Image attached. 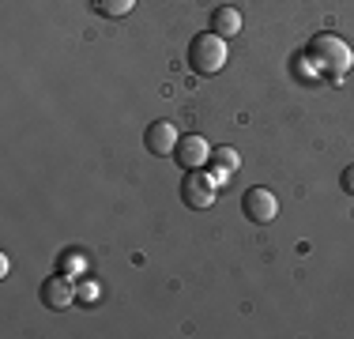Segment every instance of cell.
Wrapping results in <instances>:
<instances>
[{
  "instance_id": "3",
  "label": "cell",
  "mask_w": 354,
  "mask_h": 339,
  "mask_svg": "<svg viewBox=\"0 0 354 339\" xmlns=\"http://www.w3.org/2000/svg\"><path fill=\"white\" fill-rule=\"evenodd\" d=\"M215 192H218V185H215L212 174H204V170H189V174H185V181H181V200H185V208L207 211V208L215 203Z\"/></svg>"
},
{
  "instance_id": "2",
  "label": "cell",
  "mask_w": 354,
  "mask_h": 339,
  "mask_svg": "<svg viewBox=\"0 0 354 339\" xmlns=\"http://www.w3.org/2000/svg\"><path fill=\"white\" fill-rule=\"evenodd\" d=\"M189 64H192V72H196V75L223 72V64H226V38H218L215 30L196 34L192 46H189Z\"/></svg>"
},
{
  "instance_id": "6",
  "label": "cell",
  "mask_w": 354,
  "mask_h": 339,
  "mask_svg": "<svg viewBox=\"0 0 354 339\" xmlns=\"http://www.w3.org/2000/svg\"><path fill=\"white\" fill-rule=\"evenodd\" d=\"M143 143H147L151 155L166 158V155H174V151H177L181 136H177L174 121H151V125H147V132H143Z\"/></svg>"
},
{
  "instance_id": "1",
  "label": "cell",
  "mask_w": 354,
  "mask_h": 339,
  "mask_svg": "<svg viewBox=\"0 0 354 339\" xmlns=\"http://www.w3.org/2000/svg\"><path fill=\"white\" fill-rule=\"evenodd\" d=\"M309 61H313V68H320L324 75L339 80V75L354 64V53H351L347 42L335 38V34H317V38L309 42Z\"/></svg>"
},
{
  "instance_id": "4",
  "label": "cell",
  "mask_w": 354,
  "mask_h": 339,
  "mask_svg": "<svg viewBox=\"0 0 354 339\" xmlns=\"http://www.w3.org/2000/svg\"><path fill=\"white\" fill-rule=\"evenodd\" d=\"M241 211L249 215V223H272L275 215H279V200H275L272 189H264V185H257V189L245 192V200H241Z\"/></svg>"
},
{
  "instance_id": "11",
  "label": "cell",
  "mask_w": 354,
  "mask_h": 339,
  "mask_svg": "<svg viewBox=\"0 0 354 339\" xmlns=\"http://www.w3.org/2000/svg\"><path fill=\"white\" fill-rule=\"evenodd\" d=\"M343 189H347V192H354V166H347V170H343Z\"/></svg>"
},
{
  "instance_id": "7",
  "label": "cell",
  "mask_w": 354,
  "mask_h": 339,
  "mask_svg": "<svg viewBox=\"0 0 354 339\" xmlns=\"http://www.w3.org/2000/svg\"><path fill=\"white\" fill-rule=\"evenodd\" d=\"M238 170H241V155L234 147H215L212 151V177H215V185H226Z\"/></svg>"
},
{
  "instance_id": "10",
  "label": "cell",
  "mask_w": 354,
  "mask_h": 339,
  "mask_svg": "<svg viewBox=\"0 0 354 339\" xmlns=\"http://www.w3.org/2000/svg\"><path fill=\"white\" fill-rule=\"evenodd\" d=\"M91 8L98 15H106V19H121V15H129L136 8V0H91Z\"/></svg>"
},
{
  "instance_id": "9",
  "label": "cell",
  "mask_w": 354,
  "mask_h": 339,
  "mask_svg": "<svg viewBox=\"0 0 354 339\" xmlns=\"http://www.w3.org/2000/svg\"><path fill=\"white\" fill-rule=\"evenodd\" d=\"M41 302L49 305V309H64V305H72V286H68V279H46L41 283Z\"/></svg>"
},
{
  "instance_id": "5",
  "label": "cell",
  "mask_w": 354,
  "mask_h": 339,
  "mask_svg": "<svg viewBox=\"0 0 354 339\" xmlns=\"http://www.w3.org/2000/svg\"><path fill=\"white\" fill-rule=\"evenodd\" d=\"M212 143L204 140V136H181V143H177V151H174V158L181 163L185 170H204V163H212Z\"/></svg>"
},
{
  "instance_id": "8",
  "label": "cell",
  "mask_w": 354,
  "mask_h": 339,
  "mask_svg": "<svg viewBox=\"0 0 354 339\" xmlns=\"http://www.w3.org/2000/svg\"><path fill=\"white\" fill-rule=\"evenodd\" d=\"M207 30H215L218 38H234V34L241 30V12L234 4L215 8V12H212V27H207Z\"/></svg>"
}]
</instances>
